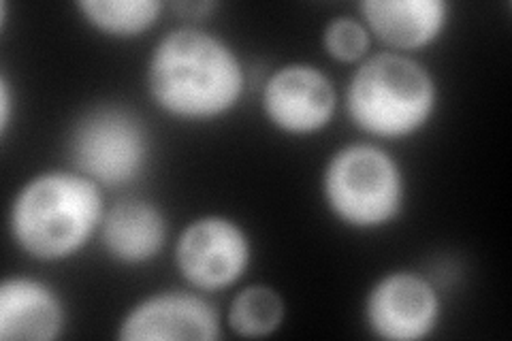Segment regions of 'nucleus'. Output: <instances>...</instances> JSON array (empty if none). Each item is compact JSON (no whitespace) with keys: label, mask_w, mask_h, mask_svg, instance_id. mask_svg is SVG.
Here are the masks:
<instances>
[{"label":"nucleus","mask_w":512,"mask_h":341,"mask_svg":"<svg viewBox=\"0 0 512 341\" xmlns=\"http://www.w3.org/2000/svg\"><path fill=\"white\" fill-rule=\"evenodd\" d=\"M329 216L350 231L374 233L395 224L408 205L406 171L378 141H352L335 150L320 175Z\"/></svg>","instance_id":"nucleus-4"},{"label":"nucleus","mask_w":512,"mask_h":341,"mask_svg":"<svg viewBox=\"0 0 512 341\" xmlns=\"http://www.w3.org/2000/svg\"><path fill=\"white\" fill-rule=\"evenodd\" d=\"M372 35L361 18L340 15L323 28V47L331 60L357 67L372 54Z\"/></svg>","instance_id":"nucleus-15"},{"label":"nucleus","mask_w":512,"mask_h":341,"mask_svg":"<svg viewBox=\"0 0 512 341\" xmlns=\"http://www.w3.org/2000/svg\"><path fill=\"white\" fill-rule=\"evenodd\" d=\"M254 241L246 226L227 214L192 218L173 241V265L188 288L205 295L229 290L246 278Z\"/></svg>","instance_id":"nucleus-6"},{"label":"nucleus","mask_w":512,"mask_h":341,"mask_svg":"<svg viewBox=\"0 0 512 341\" xmlns=\"http://www.w3.org/2000/svg\"><path fill=\"white\" fill-rule=\"evenodd\" d=\"M146 90L156 109L173 120L216 122L244 101L248 71L227 39L201 26H180L156 41Z\"/></svg>","instance_id":"nucleus-1"},{"label":"nucleus","mask_w":512,"mask_h":341,"mask_svg":"<svg viewBox=\"0 0 512 341\" xmlns=\"http://www.w3.org/2000/svg\"><path fill=\"white\" fill-rule=\"evenodd\" d=\"M357 9L372 39L410 56L438 43L453 15L446 0H363Z\"/></svg>","instance_id":"nucleus-11"},{"label":"nucleus","mask_w":512,"mask_h":341,"mask_svg":"<svg viewBox=\"0 0 512 341\" xmlns=\"http://www.w3.org/2000/svg\"><path fill=\"white\" fill-rule=\"evenodd\" d=\"M440 107L436 75L410 54L376 52L352 71L344 90L350 124L372 141H404L423 133Z\"/></svg>","instance_id":"nucleus-3"},{"label":"nucleus","mask_w":512,"mask_h":341,"mask_svg":"<svg viewBox=\"0 0 512 341\" xmlns=\"http://www.w3.org/2000/svg\"><path fill=\"white\" fill-rule=\"evenodd\" d=\"M444 305L436 284L410 269H393L365 292L363 324L384 341H423L442 322Z\"/></svg>","instance_id":"nucleus-8"},{"label":"nucleus","mask_w":512,"mask_h":341,"mask_svg":"<svg viewBox=\"0 0 512 341\" xmlns=\"http://www.w3.org/2000/svg\"><path fill=\"white\" fill-rule=\"evenodd\" d=\"M69 324L60 292L32 275H9L0 284V339L56 341Z\"/></svg>","instance_id":"nucleus-12"},{"label":"nucleus","mask_w":512,"mask_h":341,"mask_svg":"<svg viewBox=\"0 0 512 341\" xmlns=\"http://www.w3.org/2000/svg\"><path fill=\"white\" fill-rule=\"evenodd\" d=\"M224 316L210 295L167 288L135 301L118 322L120 341H218Z\"/></svg>","instance_id":"nucleus-9"},{"label":"nucleus","mask_w":512,"mask_h":341,"mask_svg":"<svg viewBox=\"0 0 512 341\" xmlns=\"http://www.w3.org/2000/svg\"><path fill=\"white\" fill-rule=\"evenodd\" d=\"M15 107H18V96L13 94V84L3 73L0 75V135H3V139L9 135Z\"/></svg>","instance_id":"nucleus-16"},{"label":"nucleus","mask_w":512,"mask_h":341,"mask_svg":"<svg viewBox=\"0 0 512 341\" xmlns=\"http://www.w3.org/2000/svg\"><path fill=\"white\" fill-rule=\"evenodd\" d=\"M163 0H77L75 11L94 32L118 41L148 35L163 20Z\"/></svg>","instance_id":"nucleus-13"},{"label":"nucleus","mask_w":512,"mask_h":341,"mask_svg":"<svg viewBox=\"0 0 512 341\" xmlns=\"http://www.w3.org/2000/svg\"><path fill=\"white\" fill-rule=\"evenodd\" d=\"M286 320V301L280 290L269 284H248L239 288L227 312L224 324L237 337L261 339L276 335Z\"/></svg>","instance_id":"nucleus-14"},{"label":"nucleus","mask_w":512,"mask_h":341,"mask_svg":"<svg viewBox=\"0 0 512 341\" xmlns=\"http://www.w3.org/2000/svg\"><path fill=\"white\" fill-rule=\"evenodd\" d=\"M67 156L73 171L103 190L135 186L152 160L150 128L128 105H90L71 124Z\"/></svg>","instance_id":"nucleus-5"},{"label":"nucleus","mask_w":512,"mask_h":341,"mask_svg":"<svg viewBox=\"0 0 512 341\" xmlns=\"http://www.w3.org/2000/svg\"><path fill=\"white\" fill-rule=\"evenodd\" d=\"M340 94L329 73L310 62H288L261 86L267 124L286 137H314L338 116Z\"/></svg>","instance_id":"nucleus-7"},{"label":"nucleus","mask_w":512,"mask_h":341,"mask_svg":"<svg viewBox=\"0 0 512 341\" xmlns=\"http://www.w3.org/2000/svg\"><path fill=\"white\" fill-rule=\"evenodd\" d=\"M218 5L216 3H173L171 11L175 13H182L184 18H203L210 11H214Z\"/></svg>","instance_id":"nucleus-17"},{"label":"nucleus","mask_w":512,"mask_h":341,"mask_svg":"<svg viewBox=\"0 0 512 341\" xmlns=\"http://www.w3.org/2000/svg\"><path fill=\"white\" fill-rule=\"evenodd\" d=\"M171 226L165 209L143 197H122L107 205L99 243L111 263L146 267L169 246Z\"/></svg>","instance_id":"nucleus-10"},{"label":"nucleus","mask_w":512,"mask_h":341,"mask_svg":"<svg viewBox=\"0 0 512 341\" xmlns=\"http://www.w3.org/2000/svg\"><path fill=\"white\" fill-rule=\"evenodd\" d=\"M103 192L71 167L32 175L13 194L7 211L15 248L43 265L71 261L99 239L107 211Z\"/></svg>","instance_id":"nucleus-2"}]
</instances>
